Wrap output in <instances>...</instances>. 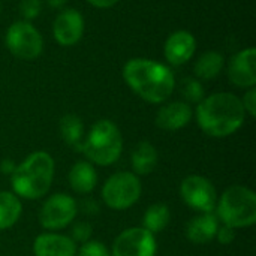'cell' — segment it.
Returning <instances> with one entry per match:
<instances>
[{"label":"cell","instance_id":"22","mask_svg":"<svg viewBox=\"0 0 256 256\" xmlns=\"http://www.w3.org/2000/svg\"><path fill=\"white\" fill-rule=\"evenodd\" d=\"M170 222H171L170 207L164 202H154L144 212L141 226L156 236L162 232L170 225Z\"/></svg>","mask_w":256,"mask_h":256},{"label":"cell","instance_id":"4","mask_svg":"<svg viewBox=\"0 0 256 256\" xmlns=\"http://www.w3.org/2000/svg\"><path fill=\"white\" fill-rule=\"evenodd\" d=\"M123 142V135L118 126L108 118H100L94 122L86 134L81 153L86 160L93 165L110 166L120 159Z\"/></svg>","mask_w":256,"mask_h":256},{"label":"cell","instance_id":"14","mask_svg":"<svg viewBox=\"0 0 256 256\" xmlns=\"http://www.w3.org/2000/svg\"><path fill=\"white\" fill-rule=\"evenodd\" d=\"M194 118L192 105L184 100H174L165 104L156 112V126L166 132H176L186 128Z\"/></svg>","mask_w":256,"mask_h":256},{"label":"cell","instance_id":"26","mask_svg":"<svg viewBox=\"0 0 256 256\" xmlns=\"http://www.w3.org/2000/svg\"><path fill=\"white\" fill-rule=\"evenodd\" d=\"M42 10V0H20V14L24 21H32L39 16Z\"/></svg>","mask_w":256,"mask_h":256},{"label":"cell","instance_id":"1","mask_svg":"<svg viewBox=\"0 0 256 256\" xmlns=\"http://www.w3.org/2000/svg\"><path fill=\"white\" fill-rule=\"evenodd\" d=\"M123 80L129 88L148 104H164L176 88L172 70L152 58H130L123 66Z\"/></svg>","mask_w":256,"mask_h":256},{"label":"cell","instance_id":"20","mask_svg":"<svg viewBox=\"0 0 256 256\" xmlns=\"http://www.w3.org/2000/svg\"><path fill=\"white\" fill-rule=\"evenodd\" d=\"M22 214L21 200L9 190H0V231L10 230Z\"/></svg>","mask_w":256,"mask_h":256},{"label":"cell","instance_id":"6","mask_svg":"<svg viewBox=\"0 0 256 256\" xmlns=\"http://www.w3.org/2000/svg\"><path fill=\"white\" fill-rule=\"evenodd\" d=\"M142 194V184L132 171H117L111 174L100 189L104 204L114 212H124L134 207Z\"/></svg>","mask_w":256,"mask_h":256},{"label":"cell","instance_id":"9","mask_svg":"<svg viewBox=\"0 0 256 256\" xmlns=\"http://www.w3.org/2000/svg\"><path fill=\"white\" fill-rule=\"evenodd\" d=\"M182 201L196 213H214L218 204V190L204 176L192 174L183 178L178 189Z\"/></svg>","mask_w":256,"mask_h":256},{"label":"cell","instance_id":"30","mask_svg":"<svg viewBox=\"0 0 256 256\" xmlns=\"http://www.w3.org/2000/svg\"><path fill=\"white\" fill-rule=\"evenodd\" d=\"M15 168H16V164L14 162V159H10V158H6V159H3L2 162H0V172L3 174V176H12V172L15 171Z\"/></svg>","mask_w":256,"mask_h":256},{"label":"cell","instance_id":"2","mask_svg":"<svg viewBox=\"0 0 256 256\" xmlns=\"http://www.w3.org/2000/svg\"><path fill=\"white\" fill-rule=\"evenodd\" d=\"M194 114L200 129L212 138H226L236 134L246 120L240 98L230 92L206 96Z\"/></svg>","mask_w":256,"mask_h":256},{"label":"cell","instance_id":"28","mask_svg":"<svg viewBox=\"0 0 256 256\" xmlns=\"http://www.w3.org/2000/svg\"><path fill=\"white\" fill-rule=\"evenodd\" d=\"M214 240H218L224 246H228V244H231L236 240V230H232V228L220 224L219 225V230L216 232V238Z\"/></svg>","mask_w":256,"mask_h":256},{"label":"cell","instance_id":"18","mask_svg":"<svg viewBox=\"0 0 256 256\" xmlns=\"http://www.w3.org/2000/svg\"><path fill=\"white\" fill-rule=\"evenodd\" d=\"M159 162V152L158 148L148 142V141H141L138 142L130 154V165H132V172L138 177L141 176H148L152 174Z\"/></svg>","mask_w":256,"mask_h":256},{"label":"cell","instance_id":"29","mask_svg":"<svg viewBox=\"0 0 256 256\" xmlns=\"http://www.w3.org/2000/svg\"><path fill=\"white\" fill-rule=\"evenodd\" d=\"M80 208H81V212L86 213V214H98V213H99V206H98V202L93 201L92 198L84 200V201L78 206V212H80Z\"/></svg>","mask_w":256,"mask_h":256},{"label":"cell","instance_id":"19","mask_svg":"<svg viewBox=\"0 0 256 256\" xmlns=\"http://www.w3.org/2000/svg\"><path fill=\"white\" fill-rule=\"evenodd\" d=\"M58 132L62 140L74 150L81 153V147L86 138V128L82 120L76 114H64L58 122Z\"/></svg>","mask_w":256,"mask_h":256},{"label":"cell","instance_id":"12","mask_svg":"<svg viewBox=\"0 0 256 256\" xmlns=\"http://www.w3.org/2000/svg\"><path fill=\"white\" fill-rule=\"evenodd\" d=\"M230 81L240 88H252L256 86V50L244 48L234 54L226 69Z\"/></svg>","mask_w":256,"mask_h":256},{"label":"cell","instance_id":"7","mask_svg":"<svg viewBox=\"0 0 256 256\" xmlns=\"http://www.w3.org/2000/svg\"><path fill=\"white\" fill-rule=\"evenodd\" d=\"M4 44L14 57L26 62L36 60L44 50V39L39 30L30 21L24 20L15 21L9 26Z\"/></svg>","mask_w":256,"mask_h":256},{"label":"cell","instance_id":"15","mask_svg":"<svg viewBox=\"0 0 256 256\" xmlns=\"http://www.w3.org/2000/svg\"><path fill=\"white\" fill-rule=\"evenodd\" d=\"M75 242L64 234L42 232L33 240L34 256H76Z\"/></svg>","mask_w":256,"mask_h":256},{"label":"cell","instance_id":"31","mask_svg":"<svg viewBox=\"0 0 256 256\" xmlns=\"http://www.w3.org/2000/svg\"><path fill=\"white\" fill-rule=\"evenodd\" d=\"M86 2L98 9H110L112 6H116L120 0H86Z\"/></svg>","mask_w":256,"mask_h":256},{"label":"cell","instance_id":"24","mask_svg":"<svg viewBox=\"0 0 256 256\" xmlns=\"http://www.w3.org/2000/svg\"><path fill=\"white\" fill-rule=\"evenodd\" d=\"M70 238L75 242V244H84L88 240H92L93 236V226L86 222V220H78V222H72L70 224Z\"/></svg>","mask_w":256,"mask_h":256},{"label":"cell","instance_id":"17","mask_svg":"<svg viewBox=\"0 0 256 256\" xmlns=\"http://www.w3.org/2000/svg\"><path fill=\"white\" fill-rule=\"evenodd\" d=\"M98 171L88 160H76L68 174V182L70 189L78 195H88L98 186Z\"/></svg>","mask_w":256,"mask_h":256},{"label":"cell","instance_id":"33","mask_svg":"<svg viewBox=\"0 0 256 256\" xmlns=\"http://www.w3.org/2000/svg\"><path fill=\"white\" fill-rule=\"evenodd\" d=\"M0 12H2V0H0Z\"/></svg>","mask_w":256,"mask_h":256},{"label":"cell","instance_id":"27","mask_svg":"<svg viewBox=\"0 0 256 256\" xmlns=\"http://www.w3.org/2000/svg\"><path fill=\"white\" fill-rule=\"evenodd\" d=\"M242 105L246 111V114H249L250 117H256V88H248L244 96L240 99Z\"/></svg>","mask_w":256,"mask_h":256},{"label":"cell","instance_id":"3","mask_svg":"<svg viewBox=\"0 0 256 256\" xmlns=\"http://www.w3.org/2000/svg\"><path fill=\"white\" fill-rule=\"evenodd\" d=\"M56 162L48 152L38 150L30 153L16 165L10 176L12 192L20 200L36 201L44 198L54 182Z\"/></svg>","mask_w":256,"mask_h":256},{"label":"cell","instance_id":"11","mask_svg":"<svg viewBox=\"0 0 256 256\" xmlns=\"http://www.w3.org/2000/svg\"><path fill=\"white\" fill-rule=\"evenodd\" d=\"M84 16L74 8L63 9L52 22V34L58 45L72 46L78 44L84 34Z\"/></svg>","mask_w":256,"mask_h":256},{"label":"cell","instance_id":"21","mask_svg":"<svg viewBox=\"0 0 256 256\" xmlns=\"http://www.w3.org/2000/svg\"><path fill=\"white\" fill-rule=\"evenodd\" d=\"M224 66H225L224 54L218 51H207L201 54L200 58L196 60L194 66V74L195 78H198L200 81H208V80H214L222 72Z\"/></svg>","mask_w":256,"mask_h":256},{"label":"cell","instance_id":"23","mask_svg":"<svg viewBox=\"0 0 256 256\" xmlns=\"http://www.w3.org/2000/svg\"><path fill=\"white\" fill-rule=\"evenodd\" d=\"M182 94L184 98V102H188L189 105H198L206 98V90L198 78L188 76L182 81Z\"/></svg>","mask_w":256,"mask_h":256},{"label":"cell","instance_id":"16","mask_svg":"<svg viewBox=\"0 0 256 256\" xmlns=\"http://www.w3.org/2000/svg\"><path fill=\"white\" fill-rule=\"evenodd\" d=\"M219 225L220 222L214 213H200L188 222L186 238L194 244H207L216 238Z\"/></svg>","mask_w":256,"mask_h":256},{"label":"cell","instance_id":"10","mask_svg":"<svg viewBox=\"0 0 256 256\" xmlns=\"http://www.w3.org/2000/svg\"><path fill=\"white\" fill-rule=\"evenodd\" d=\"M156 236L142 226H132L122 231L111 248V256H156Z\"/></svg>","mask_w":256,"mask_h":256},{"label":"cell","instance_id":"13","mask_svg":"<svg viewBox=\"0 0 256 256\" xmlns=\"http://www.w3.org/2000/svg\"><path fill=\"white\" fill-rule=\"evenodd\" d=\"M196 51V39L188 30L172 32L164 45V54L170 64L182 66L188 63Z\"/></svg>","mask_w":256,"mask_h":256},{"label":"cell","instance_id":"5","mask_svg":"<svg viewBox=\"0 0 256 256\" xmlns=\"http://www.w3.org/2000/svg\"><path fill=\"white\" fill-rule=\"evenodd\" d=\"M214 214L222 225L232 230L254 226L256 224L255 192L243 184L230 186L218 198Z\"/></svg>","mask_w":256,"mask_h":256},{"label":"cell","instance_id":"8","mask_svg":"<svg viewBox=\"0 0 256 256\" xmlns=\"http://www.w3.org/2000/svg\"><path fill=\"white\" fill-rule=\"evenodd\" d=\"M78 202L74 196L57 192L50 195L39 210V225L48 232H57L75 222Z\"/></svg>","mask_w":256,"mask_h":256},{"label":"cell","instance_id":"32","mask_svg":"<svg viewBox=\"0 0 256 256\" xmlns=\"http://www.w3.org/2000/svg\"><path fill=\"white\" fill-rule=\"evenodd\" d=\"M45 2L52 9H62L66 4V0H45Z\"/></svg>","mask_w":256,"mask_h":256},{"label":"cell","instance_id":"25","mask_svg":"<svg viewBox=\"0 0 256 256\" xmlns=\"http://www.w3.org/2000/svg\"><path fill=\"white\" fill-rule=\"evenodd\" d=\"M76 256H111V250L102 242L88 240L87 243L80 246V249L76 250Z\"/></svg>","mask_w":256,"mask_h":256}]
</instances>
